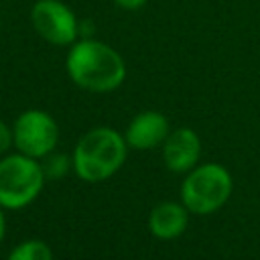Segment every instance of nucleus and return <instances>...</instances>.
Segmentation results:
<instances>
[{
    "instance_id": "9b49d317",
    "label": "nucleus",
    "mask_w": 260,
    "mask_h": 260,
    "mask_svg": "<svg viewBox=\"0 0 260 260\" xmlns=\"http://www.w3.org/2000/svg\"><path fill=\"white\" fill-rule=\"evenodd\" d=\"M12 134H10V130H8V126L0 120V152H4L8 146H10V142H12Z\"/></svg>"
},
{
    "instance_id": "f03ea898",
    "label": "nucleus",
    "mask_w": 260,
    "mask_h": 260,
    "mask_svg": "<svg viewBox=\"0 0 260 260\" xmlns=\"http://www.w3.org/2000/svg\"><path fill=\"white\" fill-rule=\"evenodd\" d=\"M126 158V144L112 128H95L87 132L75 148L73 165L83 181H104L114 175Z\"/></svg>"
},
{
    "instance_id": "ddd939ff",
    "label": "nucleus",
    "mask_w": 260,
    "mask_h": 260,
    "mask_svg": "<svg viewBox=\"0 0 260 260\" xmlns=\"http://www.w3.org/2000/svg\"><path fill=\"white\" fill-rule=\"evenodd\" d=\"M2 238H4V215L0 211V242H2Z\"/></svg>"
},
{
    "instance_id": "f8f14e48",
    "label": "nucleus",
    "mask_w": 260,
    "mask_h": 260,
    "mask_svg": "<svg viewBox=\"0 0 260 260\" xmlns=\"http://www.w3.org/2000/svg\"><path fill=\"white\" fill-rule=\"evenodd\" d=\"M120 8H124V10H138L140 6H144L148 0H114Z\"/></svg>"
},
{
    "instance_id": "f257e3e1",
    "label": "nucleus",
    "mask_w": 260,
    "mask_h": 260,
    "mask_svg": "<svg viewBox=\"0 0 260 260\" xmlns=\"http://www.w3.org/2000/svg\"><path fill=\"white\" fill-rule=\"evenodd\" d=\"M65 65L73 83L89 91H112L126 77V65L120 53L95 39L75 41Z\"/></svg>"
},
{
    "instance_id": "6e6552de",
    "label": "nucleus",
    "mask_w": 260,
    "mask_h": 260,
    "mask_svg": "<svg viewBox=\"0 0 260 260\" xmlns=\"http://www.w3.org/2000/svg\"><path fill=\"white\" fill-rule=\"evenodd\" d=\"M167 136H169V122L158 112H142V114H138L130 122V126L126 130V142L132 148H140V150L156 146Z\"/></svg>"
},
{
    "instance_id": "39448f33",
    "label": "nucleus",
    "mask_w": 260,
    "mask_h": 260,
    "mask_svg": "<svg viewBox=\"0 0 260 260\" xmlns=\"http://www.w3.org/2000/svg\"><path fill=\"white\" fill-rule=\"evenodd\" d=\"M30 22L37 35L51 45H73L79 35L75 12L61 0H37L30 8Z\"/></svg>"
},
{
    "instance_id": "423d86ee",
    "label": "nucleus",
    "mask_w": 260,
    "mask_h": 260,
    "mask_svg": "<svg viewBox=\"0 0 260 260\" xmlns=\"http://www.w3.org/2000/svg\"><path fill=\"white\" fill-rule=\"evenodd\" d=\"M12 136H14L16 148L22 154L37 158V156L49 154L55 148L59 138V128H57V122L47 112L26 110L16 118Z\"/></svg>"
},
{
    "instance_id": "20e7f679",
    "label": "nucleus",
    "mask_w": 260,
    "mask_h": 260,
    "mask_svg": "<svg viewBox=\"0 0 260 260\" xmlns=\"http://www.w3.org/2000/svg\"><path fill=\"white\" fill-rule=\"evenodd\" d=\"M232 193V177L219 165L195 169L181 187L183 203L193 213H211L221 207Z\"/></svg>"
},
{
    "instance_id": "1a4fd4ad",
    "label": "nucleus",
    "mask_w": 260,
    "mask_h": 260,
    "mask_svg": "<svg viewBox=\"0 0 260 260\" xmlns=\"http://www.w3.org/2000/svg\"><path fill=\"white\" fill-rule=\"evenodd\" d=\"M148 228L154 236L162 240L175 238L187 228V211L177 203H160L150 211Z\"/></svg>"
},
{
    "instance_id": "7ed1b4c3",
    "label": "nucleus",
    "mask_w": 260,
    "mask_h": 260,
    "mask_svg": "<svg viewBox=\"0 0 260 260\" xmlns=\"http://www.w3.org/2000/svg\"><path fill=\"white\" fill-rule=\"evenodd\" d=\"M43 169L26 154L0 160V205L18 209L28 205L43 189Z\"/></svg>"
},
{
    "instance_id": "0eeeda50",
    "label": "nucleus",
    "mask_w": 260,
    "mask_h": 260,
    "mask_svg": "<svg viewBox=\"0 0 260 260\" xmlns=\"http://www.w3.org/2000/svg\"><path fill=\"white\" fill-rule=\"evenodd\" d=\"M201 152L199 136L191 128H179L167 136L165 142V162L171 171H187L191 169Z\"/></svg>"
},
{
    "instance_id": "9d476101",
    "label": "nucleus",
    "mask_w": 260,
    "mask_h": 260,
    "mask_svg": "<svg viewBox=\"0 0 260 260\" xmlns=\"http://www.w3.org/2000/svg\"><path fill=\"white\" fill-rule=\"evenodd\" d=\"M8 260H53V254H51V250L45 242L28 240V242L18 244L10 252Z\"/></svg>"
}]
</instances>
